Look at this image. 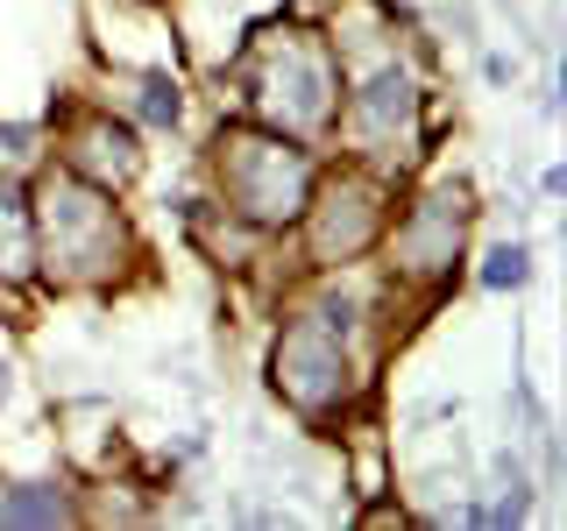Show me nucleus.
I'll list each match as a JSON object with an SVG mask.
<instances>
[{
	"label": "nucleus",
	"instance_id": "f257e3e1",
	"mask_svg": "<svg viewBox=\"0 0 567 531\" xmlns=\"http://www.w3.org/2000/svg\"><path fill=\"white\" fill-rule=\"evenodd\" d=\"M29 235L35 262L58 291H114L121 270L135 262V235L121 220L114 191L64 164L29 185Z\"/></svg>",
	"mask_w": 567,
	"mask_h": 531
},
{
	"label": "nucleus",
	"instance_id": "6e6552de",
	"mask_svg": "<svg viewBox=\"0 0 567 531\" xmlns=\"http://www.w3.org/2000/svg\"><path fill=\"white\" fill-rule=\"evenodd\" d=\"M64 170H79V177H93V185H135L142 177V142L128 121H114V114H85L79 128L64 135Z\"/></svg>",
	"mask_w": 567,
	"mask_h": 531
},
{
	"label": "nucleus",
	"instance_id": "7ed1b4c3",
	"mask_svg": "<svg viewBox=\"0 0 567 531\" xmlns=\"http://www.w3.org/2000/svg\"><path fill=\"white\" fill-rule=\"evenodd\" d=\"M241 85L256 121H270L284 135H327L341 121V64L319 43L312 29H262L256 43L241 50Z\"/></svg>",
	"mask_w": 567,
	"mask_h": 531
},
{
	"label": "nucleus",
	"instance_id": "0eeeda50",
	"mask_svg": "<svg viewBox=\"0 0 567 531\" xmlns=\"http://www.w3.org/2000/svg\"><path fill=\"white\" fill-rule=\"evenodd\" d=\"M419 100H425L419 79H412L398 58H383V64L348 93V106H341L354 149H362V156H398V142L412 135V121H419Z\"/></svg>",
	"mask_w": 567,
	"mask_h": 531
},
{
	"label": "nucleus",
	"instance_id": "1a4fd4ad",
	"mask_svg": "<svg viewBox=\"0 0 567 531\" xmlns=\"http://www.w3.org/2000/svg\"><path fill=\"white\" fill-rule=\"evenodd\" d=\"M0 524L14 531H50V524H79V503L58 482H8L0 489Z\"/></svg>",
	"mask_w": 567,
	"mask_h": 531
},
{
	"label": "nucleus",
	"instance_id": "9d476101",
	"mask_svg": "<svg viewBox=\"0 0 567 531\" xmlns=\"http://www.w3.org/2000/svg\"><path fill=\"white\" fill-rule=\"evenodd\" d=\"M128 106H135V121H142V128H177V121H185V93H177V79H171V71H142Z\"/></svg>",
	"mask_w": 567,
	"mask_h": 531
},
{
	"label": "nucleus",
	"instance_id": "20e7f679",
	"mask_svg": "<svg viewBox=\"0 0 567 531\" xmlns=\"http://www.w3.org/2000/svg\"><path fill=\"white\" fill-rule=\"evenodd\" d=\"M270 389L291 404L298 418L327 425L333 412H348L354 397V362H348V333L319 312L284 319L277 347H270Z\"/></svg>",
	"mask_w": 567,
	"mask_h": 531
},
{
	"label": "nucleus",
	"instance_id": "f03ea898",
	"mask_svg": "<svg viewBox=\"0 0 567 531\" xmlns=\"http://www.w3.org/2000/svg\"><path fill=\"white\" fill-rule=\"evenodd\" d=\"M213 177H220L227 220L277 235V227H298V212L319 185V164L306 142L270 128V121H227L213 135Z\"/></svg>",
	"mask_w": 567,
	"mask_h": 531
},
{
	"label": "nucleus",
	"instance_id": "423d86ee",
	"mask_svg": "<svg viewBox=\"0 0 567 531\" xmlns=\"http://www.w3.org/2000/svg\"><path fill=\"white\" fill-rule=\"evenodd\" d=\"M298 227H306V241H312V262H354V256H369V248L383 241V227H390L383 185H377V177H362V170H341L333 185H312Z\"/></svg>",
	"mask_w": 567,
	"mask_h": 531
},
{
	"label": "nucleus",
	"instance_id": "f8f14e48",
	"mask_svg": "<svg viewBox=\"0 0 567 531\" xmlns=\"http://www.w3.org/2000/svg\"><path fill=\"white\" fill-rule=\"evenodd\" d=\"M8 397H14V362H8V347H0V412H8Z\"/></svg>",
	"mask_w": 567,
	"mask_h": 531
},
{
	"label": "nucleus",
	"instance_id": "39448f33",
	"mask_svg": "<svg viewBox=\"0 0 567 531\" xmlns=\"http://www.w3.org/2000/svg\"><path fill=\"white\" fill-rule=\"evenodd\" d=\"M468 191L461 185H440L425 191L419 206H404L398 227H383V248H390V277L404 283H454L461 270V248H468Z\"/></svg>",
	"mask_w": 567,
	"mask_h": 531
},
{
	"label": "nucleus",
	"instance_id": "9b49d317",
	"mask_svg": "<svg viewBox=\"0 0 567 531\" xmlns=\"http://www.w3.org/2000/svg\"><path fill=\"white\" fill-rule=\"evenodd\" d=\"M475 283H483V291H525L532 283V248L525 241H496L483 256V270H475Z\"/></svg>",
	"mask_w": 567,
	"mask_h": 531
}]
</instances>
